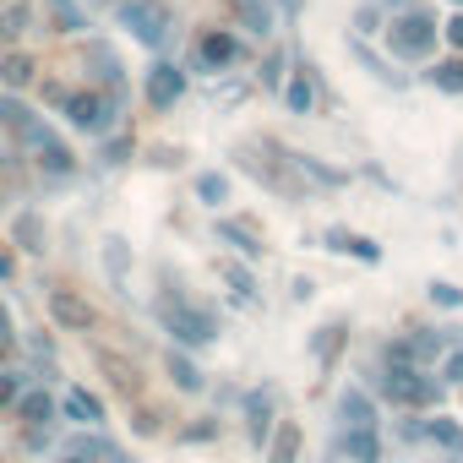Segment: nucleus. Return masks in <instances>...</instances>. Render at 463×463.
Here are the masks:
<instances>
[{"mask_svg":"<svg viewBox=\"0 0 463 463\" xmlns=\"http://www.w3.org/2000/svg\"><path fill=\"white\" fill-rule=\"evenodd\" d=\"M430 295H436V300H441V306H458V300H463V295H458V289H452V284H436V289H430Z\"/></svg>","mask_w":463,"mask_h":463,"instance_id":"nucleus-39","label":"nucleus"},{"mask_svg":"<svg viewBox=\"0 0 463 463\" xmlns=\"http://www.w3.org/2000/svg\"><path fill=\"white\" fill-rule=\"evenodd\" d=\"M295 164H300V169H311L322 185H344V169H327V164H317V158H300V153H295Z\"/></svg>","mask_w":463,"mask_h":463,"instance_id":"nucleus-35","label":"nucleus"},{"mask_svg":"<svg viewBox=\"0 0 463 463\" xmlns=\"http://www.w3.org/2000/svg\"><path fill=\"white\" fill-rule=\"evenodd\" d=\"M61 463H88V458H77V452H66V458H61Z\"/></svg>","mask_w":463,"mask_h":463,"instance_id":"nucleus-44","label":"nucleus"},{"mask_svg":"<svg viewBox=\"0 0 463 463\" xmlns=\"http://www.w3.org/2000/svg\"><path fill=\"white\" fill-rule=\"evenodd\" d=\"M436 33L441 28L430 12H398L387 23V50H392V61H425L436 50Z\"/></svg>","mask_w":463,"mask_h":463,"instance_id":"nucleus-4","label":"nucleus"},{"mask_svg":"<svg viewBox=\"0 0 463 463\" xmlns=\"http://www.w3.org/2000/svg\"><path fill=\"white\" fill-rule=\"evenodd\" d=\"M338 458L344 463H382V436L376 430H338Z\"/></svg>","mask_w":463,"mask_h":463,"instance_id":"nucleus-16","label":"nucleus"},{"mask_svg":"<svg viewBox=\"0 0 463 463\" xmlns=\"http://www.w3.org/2000/svg\"><path fill=\"white\" fill-rule=\"evenodd\" d=\"M44 306H50V317H55L61 327H71V333H88V327H93V306H88V300H77L71 289H50V295H44Z\"/></svg>","mask_w":463,"mask_h":463,"instance_id":"nucleus-12","label":"nucleus"},{"mask_svg":"<svg viewBox=\"0 0 463 463\" xmlns=\"http://www.w3.org/2000/svg\"><path fill=\"white\" fill-rule=\"evenodd\" d=\"M180 93H185V71H180L175 61H153L147 77H142V99H147L153 109H175Z\"/></svg>","mask_w":463,"mask_h":463,"instance_id":"nucleus-9","label":"nucleus"},{"mask_svg":"<svg viewBox=\"0 0 463 463\" xmlns=\"http://www.w3.org/2000/svg\"><path fill=\"white\" fill-rule=\"evenodd\" d=\"M441 376H447V382H463V354H452V360H447V371H441Z\"/></svg>","mask_w":463,"mask_h":463,"instance_id":"nucleus-40","label":"nucleus"},{"mask_svg":"<svg viewBox=\"0 0 463 463\" xmlns=\"http://www.w3.org/2000/svg\"><path fill=\"white\" fill-rule=\"evenodd\" d=\"M447 39H452V44L463 50V17H452V23H447Z\"/></svg>","mask_w":463,"mask_h":463,"instance_id":"nucleus-41","label":"nucleus"},{"mask_svg":"<svg viewBox=\"0 0 463 463\" xmlns=\"http://www.w3.org/2000/svg\"><path fill=\"white\" fill-rule=\"evenodd\" d=\"M338 420H344V430H376V398L365 387H344L338 392Z\"/></svg>","mask_w":463,"mask_h":463,"instance_id":"nucleus-13","label":"nucleus"},{"mask_svg":"<svg viewBox=\"0 0 463 463\" xmlns=\"http://www.w3.org/2000/svg\"><path fill=\"white\" fill-rule=\"evenodd\" d=\"M279 93H284L289 115H311V104H317V88H311V77H306V71H295V77H289Z\"/></svg>","mask_w":463,"mask_h":463,"instance_id":"nucleus-23","label":"nucleus"},{"mask_svg":"<svg viewBox=\"0 0 463 463\" xmlns=\"http://www.w3.org/2000/svg\"><path fill=\"white\" fill-rule=\"evenodd\" d=\"M23 142H28V147L39 153V169H50L55 180H71V175H77V158H71V147H66V137H61L55 126H44V120H33Z\"/></svg>","mask_w":463,"mask_h":463,"instance_id":"nucleus-7","label":"nucleus"},{"mask_svg":"<svg viewBox=\"0 0 463 463\" xmlns=\"http://www.w3.org/2000/svg\"><path fill=\"white\" fill-rule=\"evenodd\" d=\"M218 241H229L241 257H257V251H262V241L251 235V229H246L241 218H218Z\"/></svg>","mask_w":463,"mask_h":463,"instance_id":"nucleus-24","label":"nucleus"},{"mask_svg":"<svg viewBox=\"0 0 463 463\" xmlns=\"http://www.w3.org/2000/svg\"><path fill=\"white\" fill-rule=\"evenodd\" d=\"M33 120H39V115H33V109H28V104H23L17 93H0V126H6V131H12L17 142L28 137V126H33Z\"/></svg>","mask_w":463,"mask_h":463,"instance_id":"nucleus-21","label":"nucleus"},{"mask_svg":"<svg viewBox=\"0 0 463 463\" xmlns=\"http://www.w3.org/2000/svg\"><path fill=\"white\" fill-rule=\"evenodd\" d=\"M61 414H66L71 425H104V398L88 392V387H71V392L61 398Z\"/></svg>","mask_w":463,"mask_h":463,"instance_id":"nucleus-15","label":"nucleus"},{"mask_svg":"<svg viewBox=\"0 0 463 463\" xmlns=\"http://www.w3.org/2000/svg\"><path fill=\"white\" fill-rule=\"evenodd\" d=\"M354 33H382V6H360L354 12Z\"/></svg>","mask_w":463,"mask_h":463,"instance_id":"nucleus-36","label":"nucleus"},{"mask_svg":"<svg viewBox=\"0 0 463 463\" xmlns=\"http://www.w3.org/2000/svg\"><path fill=\"white\" fill-rule=\"evenodd\" d=\"M131 147H137V137H131V131H120V137H115V142L104 147V164H120V158H126Z\"/></svg>","mask_w":463,"mask_h":463,"instance_id":"nucleus-38","label":"nucleus"},{"mask_svg":"<svg viewBox=\"0 0 463 463\" xmlns=\"http://www.w3.org/2000/svg\"><path fill=\"white\" fill-rule=\"evenodd\" d=\"M246 61V33L235 28H202L191 44V71H229Z\"/></svg>","mask_w":463,"mask_h":463,"instance_id":"nucleus-5","label":"nucleus"},{"mask_svg":"<svg viewBox=\"0 0 463 463\" xmlns=\"http://www.w3.org/2000/svg\"><path fill=\"white\" fill-rule=\"evenodd\" d=\"M273 414H279V392L273 387H251L246 392V436H251V447H268Z\"/></svg>","mask_w":463,"mask_h":463,"instance_id":"nucleus-11","label":"nucleus"},{"mask_svg":"<svg viewBox=\"0 0 463 463\" xmlns=\"http://www.w3.org/2000/svg\"><path fill=\"white\" fill-rule=\"evenodd\" d=\"M33 71H39V66H33V55H28V50L0 55V88H6V93H23V88H33V82H39Z\"/></svg>","mask_w":463,"mask_h":463,"instance_id":"nucleus-17","label":"nucleus"},{"mask_svg":"<svg viewBox=\"0 0 463 463\" xmlns=\"http://www.w3.org/2000/svg\"><path fill=\"white\" fill-rule=\"evenodd\" d=\"M425 436H430L436 447H447V452H458V447H463V430H458L452 420H430V425H425Z\"/></svg>","mask_w":463,"mask_h":463,"instance_id":"nucleus-28","label":"nucleus"},{"mask_svg":"<svg viewBox=\"0 0 463 463\" xmlns=\"http://www.w3.org/2000/svg\"><path fill=\"white\" fill-rule=\"evenodd\" d=\"M327 251H344V257H360V262H382L376 241L371 235H354V229H327Z\"/></svg>","mask_w":463,"mask_h":463,"instance_id":"nucleus-18","label":"nucleus"},{"mask_svg":"<svg viewBox=\"0 0 463 463\" xmlns=\"http://www.w3.org/2000/svg\"><path fill=\"white\" fill-rule=\"evenodd\" d=\"M376 387H382V398H392L398 409H436V398H441L436 376H425L420 365H403V360H387V371L376 376Z\"/></svg>","mask_w":463,"mask_h":463,"instance_id":"nucleus-2","label":"nucleus"},{"mask_svg":"<svg viewBox=\"0 0 463 463\" xmlns=\"http://www.w3.org/2000/svg\"><path fill=\"white\" fill-rule=\"evenodd\" d=\"M28 28H33V0H12V6L0 12V44H17Z\"/></svg>","mask_w":463,"mask_h":463,"instance_id":"nucleus-20","label":"nucleus"},{"mask_svg":"<svg viewBox=\"0 0 463 463\" xmlns=\"http://www.w3.org/2000/svg\"><path fill=\"white\" fill-rule=\"evenodd\" d=\"M338 463H344V458H338Z\"/></svg>","mask_w":463,"mask_h":463,"instance_id":"nucleus-46","label":"nucleus"},{"mask_svg":"<svg viewBox=\"0 0 463 463\" xmlns=\"http://www.w3.org/2000/svg\"><path fill=\"white\" fill-rule=\"evenodd\" d=\"M104 268H109L115 284H126V241H109L104 246Z\"/></svg>","mask_w":463,"mask_h":463,"instance_id":"nucleus-32","label":"nucleus"},{"mask_svg":"<svg viewBox=\"0 0 463 463\" xmlns=\"http://www.w3.org/2000/svg\"><path fill=\"white\" fill-rule=\"evenodd\" d=\"M23 387H28L23 371H0V409H12V403L23 398Z\"/></svg>","mask_w":463,"mask_h":463,"instance_id":"nucleus-31","label":"nucleus"},{"mask_svg":"<svg viewBox=\"0 0 463 463\" xmlns=\"http://www.w3.org/2000/svg\"><path fill=\"white\" fill-rule=\"evenodd\" d=\"M6 327H12V322H6V311H0V344H6Z\"/></svg>","mask_w":463,"mask_h":463,"instance_id":"nucleus-43","label":"nucleus"},{"mask_svg":"<svg viewBox=\"0 0 463 463\" xmlns=\"http://www.w3.org/2000/svg\"><path fill=\"white\" fill-rule=\"evenodd\" d=\"M12 273H17V262H12V251H6V246H0V279H12Z\"/></svg>","mask_w":463,"mask_h":463,"instance_id":"nucleus-42","label":"nucleus"},{"mask_svg":"<svg viewBox=\"0 0 463 463\" xmlns=\"http://www.w3.org/2000/svg\"><path fill=\"white\" fill-rule=\"evenodd\" d=\"M158 322H164V333L180 344V349H202V344H213L218 338V322H213V311H202V306H191V300H158Z\"/></svg>","mask_w":463,"mask_h":463,"instance_id":"nucleus-3","label":"nucleus"},{"mask_svg":"<svg viewBox=\"0 0 463 463\" xmlns=\"http://www.w3.org/2000/svg\"><path fill=\"white\" fill-rule=\"evenodd\" d=\"M196 196H202V202H207V207H218V202H223V196H229V180H223V175H213V169H207V175H196Z\"/></svg>","mask_w":463,"mask_h":463,"instance_id":"nucleus-27","label":"nucleus"},{"mask_svg":"<svg viewBox=\"0 0 463 463\" xmlns=\"http://www.w3.org/2000/svg\"><path fill=\"white\" fill-rule=\"evenodd\" d=\"M295 458H300V425L284 420V425L268 436V463H295Z\"/></svg>","mask_w":463,"mask_h":463,"instance_id":"nucleus-22","label":"nucleus"},{"mask_svg":"<svg viewBox=\"0 0 463 463\" xmlns=\"http://www.w3.org/2000/svg\"><path fill=\"white\" fill-rule=\"evenodd\" d=\"M115 115H120V104H115L104 88H71V99L61 104L66 131H77V137H88V142L109 137V131H115Z\"/></svg>","mask_w":463,"mask_h":463,"instance_id":"nucleus-1","label":"nucleus"},{"mask_svg":"<svg viewBox=\"0 0 463 463\" xmlns=\"http://www.w3.org/2000/svg\"><path fill=\"white\" fill-rule=\"evenodd\" d=\"M218 273L235 284V295H241V300H251V289H257V284H251V273H246L241 262H218Z\"/></svg>","mask_w":463,"mask_h":463,"instance_id":"nucleus-30","label":"nucleus"},{"mask_svg":"<svg viewBox=\"0 0 463 463\" xmlns=\"http://www.w3.org/2000/svg\"><path fill=\"white\" fill-rule=\"evenodd\" d=\"M50 12H55V28H61V33H77V28H82V17H77L71 0H50Z\"/></svg>","mask_w":463,"mask_h":463,"instance_id":"nucleus-33","label":"nucleus"},{"mask_svg":"<svg viewBox=\"0 0 463 463\" xmlns=\"http://www.w3.org/2000/svg\"><path fill=\"white\" fill-rule=\"evenodd\" d=\"M223 6H229V17H235V28L246 39H273V28H279L273 0H223Z\"/></svg>","mask_w":463,"mask_h":463,"instance_id":"nucleus-10","label":"nucleus"},{"mask_svg":"<svg viewBox=\"0 0 463 463\" xmlns=\"http://www.w3.org/2000/svg\"><path fill=\"white\" fill-rule=\"evenodd\" d=\"M425 82H430L436 93H463V61H436V66L425 71Z\"/></svg>","mask_w":463,"mask_h":463,"instance_id":"nucleus-26","label":"nucleus"},{"mask_svg":"<svg viewBox=\"0 0 463 463\" xmlns=\"http://www.w3.org/2000/svg\"><path fill=\"white\" fill-rule=\"evenodd\" d=\"M115 6H120V23H126V33H131L137 44L164 50V39H169V12H164V0H115Z\"/></svg>","mask_w":463,"mask_h":463,"instance_id":"nucleus-6","label":"nucleus"},{"mask_svg":"<svg viewBox=\"0 0 463 463\" xmlns=\"http://www.w3.org/2000/svg\"><path fill=\"white\" fill-rule=\"evenodd\" d=\"M12 414H17V420H23L28 430H44V425H50V420L61 414V403H55V398H50L44 387H23V398L12 403Z\"/></svg>","mask_w":463,"mask_h":463,"instance_id":"nucleus-14","label":"nucleus"},{"mask_svg":"<svg viewBox=\"0 0 463 463\" xmlns=\"http://www.w3.org/2000/svg\"><path fill=\"white\" fill-rule=\"evenodd\" d=\"M257 77H262L268 88H284V50H273V55L262 61V71H257Z\"/></svg>","mask_w":463,"mask_h":463,"instance_id":"nucleus-34","label":"nucleus"},{"mask_svg":"<svg viewBox=\"0 0 463 463\" xmlns=\"http://www.w3.org/2000/svg\"><path fill=\"white\" fill-rule=\"evenodd\" d=\"M12 235H17V246H23V251H44V246H39V213H23Z\"/></svg>","mask_w":463,"mask_h":463,"instance_id":"nucleus-29","label":"nucleus"},{"mask_svg":"<svg viewBox=\"0 0 463 463\" xmlns=\"http://www.w3.org/2000/svg\"><path fill=\"white\" fill-rule=\"evenodd\" d=\"M349 344V327L344 322H327V327H317V338H311V354H317V365L327 371L333 360H338V349Z\"/></svg>","mask_w":463,"mask_h":463,"instance_id":"nucleus-19","label":"nucleus"},{"mask_svg":"<svg viewBox=\"0 0 463 463\" xmlns=\"http://www.w3.org/2000/svg\"><path fill=\"white\" fill-rule=\"evenodd\" d=\"M279 6H295V0H279Z\"/></svg>","mask_w":463,"mask_h":463,"instance_id":"nucleus-45","label":"nucleus"},{"mask_svg":"<svg viewBox=\"0 0 463 463\" xmlns=\"http://www.w3.org/2000/svg\"><path fill=\"white\" fill-rule=\"evenodd\" d=\"M164 371L175 376V387H180V392H202V371H196L180 349H169V354H164Z\"/></svg>","mask_w":463,"mask_h":463,"instance_id":"nucleus-25","label":"nucleus"},{"mask_svg":"<svg viewBox=\"0 0 463 463\" xmlns=\"http://www.w3.org/2000/svg\"><path fill=\"white\" fill-rule=\"evenodd\" d=\"M33 88H39V99H44L50 109H61V104L71 99V88H66V82H33Z\"/></svg>","mask_w":463,"mask_h":463,"instance_id":"nucleus-37","label":"nucleus"},{"mask_svg":"<svg viewBox=\"0 0 463 463\" xmlns=\"http://www.w3.org/2000/svg\"><path fill=\"white\" fill-rule=\"evenodd\" d=\"M82 61H88V77H93V82H99V88H104L115 104H126V99H131L126 66H120V55H115L104 39H88V55H82Z\"/></svg>","mask_w":463,"mask_h":463,"instance_id":"nucleus-8","label":"nucleus"}]
</instances>
